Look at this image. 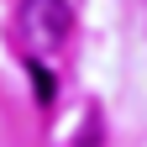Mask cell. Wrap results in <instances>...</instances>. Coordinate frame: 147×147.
Instances as JSON below:
<instances>
[{
  "label": "cell",
  "mask_w": 147,
  "mask_h": 147,
  "mask_svg": "<svg viewBox=\"0 0 147 147\" xmlns=\"http://www.w3.org/2000/svg\"><path fill=\"white\" fill-rule=\"evenodd\" d=\"M16 26H21L26 47L42 58V53H58L74 32V5L68 0H21V11H16Z\"/></svg>",
  "instance_id": "cell-1"
},
{
  "label": "cell",
  "mask_w": 147,
  "mask_h": 147,
  "mask_svg": "<svg viewBox=\"0 0 147 147\" xmlns=\"http://www.w3.org/2000/svg\"><path fill=\"white\" fill-rule=\"evenodd\" d=\"M26 74H32V89H37V105L42 110H53V100H58V79L37 63V58H26Z\"/></svg>",
  "instance_id": "cell-2"
}]
</instances>
